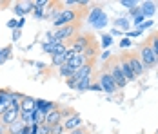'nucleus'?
I'll list each match as a JSON object with an SVG mask.
<instances>
[{
  "label": "nucleus",
  "instance_id": "f257e3e1",
  "mask_svg": "<svg viewBox=\"0 0 158 134\" xmlns=\"http://www.w3.org/2000/svg\"><path fill=\"white\" fill-rule=\"evenodd\" d=\"M78 22V15H77V11L75 9H62L58 15L55 16V26L56 27H65V26H71V24H77Z\"/></svg>",
  "mask_w": 158,
  "mask_h": 134
},
{
  "label": "nucleus",
  "instance_id": "f03ea898",
  "mask_svg": "<svg viewBox=\"0 0 158 134\" xmlns=\"http://www.w3.org/2000/svg\"><path fill=\"white\" fill-rule=\"evenodd\" d=\"M138 56H140V60H142V63L145 67H155L158 63L156 55L153 53V49H151V45L147 44V40L138 47Z\"/></svg>",
  "mask_w": 158,
  "mask_h": 134
},
{
  "label": "nucleus",
  "instance_id": "7ed1b4c3",
  "mask_svg": "<svg viewBox=\"0 0 158 134\" xmlns=\"http://www.w3.org/2000/svg\"><path fill=\"white\" fill-rule=\"evenodd\" d=\"M95 40H93V36L91 35H77L73 40H71V51H75L77 55H84V51L89 47V45L93 44Z\"/></svg>",
  "mask_w": 158,
  "mask_h": 134
},
{
  "label": "nucleus",
  "instance_id": "20e7f679",
  "mask_svg": "<svg viewBox=\"0 0 158 134\" xmlns=\"http://www.w3.org/2000/svg\"><path fill=\"white\" fill-rule=\"evenodd\" d=\"M106 69L111 73V76H113V80H114V83H116V87L118 89H124L127 85V80L124 78V75H122V71H120V65H118V60H111L109 63L106 65Z\"/></svg>",
  "mask_w": 158,
  "mask_h": 134
},
{
  "label": "nucleus",
  "instance_id": "39448f33",
  "mask_svg": "<svg viewBox=\"0 0 158 134\" xmlns=\"http://www.w3.org/2000/svg\"><path fill=\"white\" fill-rule=\"evenodd\" d=\"M98 83L102 85V91H106L107 94H116V91H118L114 80H113V76H111V73L106 67H104V71L98 75Z\"/></svg>",
  "mask_w": 158,
  "mask_h": 134
},
{
  "label": "nucleus",
  "instance_id": "423d86ee",
  "mask_svg": "<svg viewBox=\"0 0 158 134\" xmlns=\"http://www.w3.org/2000/svg\"><path fill=\"white\" fill-rule=\"evenodd\" d=\"M118 65H120V71H122V75H124V78H126L127 82L136 80V75H135V71H133V67H131V62H129V53H122V55H120Z\"/></svg>",
  "mask_w": 158,
  "mask_h": 134
},
{
  "label": "nucleus",
  "instance_id": "0eeeda50",
  "mask_svg": "<svg viewBox=\"0 0 158 134\" xmlns=\"http://www.w3.org/2000/svg\"><path fill=\"white\" fill-rule=\"evenodd\" d=\"M77 29H78V24H71V26H65V27H62V29H58L53 36H55L58 42L65 44L67 40H73V38L77 36Z\"/></svg>",
  "mask_w": 158,
  "mask_h": 134
},
{
  "label": "nucleus",
  "instance_id": "6e6552de",
  "mask_svg": "<svg viewBox=\"0 0 158 134\" xmlns=\"http://www.w3.org/2000/svg\"><path fill=\"white\" fill-rule=\"evenodd\" d=\"M62 123H64V129H65V131L73 132V131L80 129V125H82V118H80L78 112H71V114L62 121Z\"/></svg>",
  "mask_w": 158,
  "mask_h": 134
},
{
  "label": "nucleus",
  "instance_id": "1a4fd4ad",
  "mask_svg": "<svg viewBox=\"0 0 158 134\" xmlns=\"http://www.w3.org/2000/svg\"><path fill=\"white\" fill-rule=\"evenodd\" d=\"M129 62H131V67H133V71H135L136 78L142 76L143 71H145V65L142 63V60H140V56H138V53H129Z\"/></svg>",
  "mask_w": 158,
  "mask_h": 134
},
{
  "label": "nucleus",
  "instance_id": "9d476101",
  "mask_svg": "<svg viewBox=\"0 0 158 134\" xmlns=\"http://www.w3.org/2000/svg\"><path fill=\"white\" fill-rule=\"evenodd\" d=\"M20 120V111L16 109H7L4 116H0V121H2V127H9L11 123H15Z\"/></svg>",
  "mask_w": 158,
  "mask_h": 134
},
{
  "label": "nucleus",
  "instance_id": "9b49d317",
  "mask_svg": "<svg viewBox=\"0 0 158 134\" xmlns=\"http://www.w3.org/2000/svg\"><path fill=\"white\" fill-rule=\"evenodd\" d=\"M36 111V100L31 98V96H24L22 102H20V112H29L33 114Z\"/></svg>",
  "mask_w": 158,
  "mask_h": 134
},
{
  "label": "nucleus",
  "instance_id": "f8f14e48",
  "mask_svg": "<svg viewBox=\"0 0 158 134\" xmlns=\"http://www.w3.org/2000/svg\"><path fill=\"white\" fill-rule=\"evenodd\" d=\"M140 9H142V15L143 16H153V15H155V11H156V7H155V4H153V2H143Z\"/></svg>",
  "mask_w": 158,
  "mask_h": 134
},
{
  "label": "nucleus",
  "instance_id": "ddd939ff",
  "mask_svg": "<svg viewBox=\"0 0 158 134\" xmlns=\"http://www.w3.org/2000/svg\"><path fill=\"white\" fill-rule=\"evenodd\" d=\"M24 127H26V123H22V121L18 120V121H15V123H11V125L7 127V132H9V134H22V131H24Z\"/></svg>",
  "mask_w": 158,
  "mask_h": 134
},
{
  "label": "nucleus",
  "instance_id": "4468645a",
  "mask_svg": "<svg viewBox=\"0 0 158 134\" xmlns=\"http://www.w3.org/2000/svg\"><path fill=\"white\" fill-rule=\"evenodd\" d=\"M96 51H98V45H96V42H93V44L89 45L85 51H84V56L87 58V62H93V58H95Z\"/></svg>",
  "mask_w": 158,
  "mask_h": 134
},
{
  "label": "nucleus",
  "instance_id": "2eb2a0df",
  "mask_svg": "<svg viewBox=\"0 0 158 134\" xmlns=\"http://www.w3.org/2000/svg\"><path fill=\"white\" fill-rule=\"evenodd\" d=\"M147 44L151 45L153 53L156 55V58H158V33H155V35H151V36L147 38Z\"/></svg>",
  "mask_w": 158,
  "mask_h": 134
},
{
  "label": "nucleus",
  "instance_id": "dca6fc26",
  "mask_svg": "<svg viewBox=\"0 0 158 134\" xmlns=\"http://www.w3.org/2000/svg\"><path fill=\"white\" fill-rule=\"evenodd\" d=\"M91 76H87V78H82L78 82V85H77V91H89V87H91Z\"/></svg>",
  "mask_w": 158,
  "mask_h": 134
},
{
  "label": "nucleus",
  "instance_id": "f3484780",
  "mask_svg": "<svg viewBox=\"0 0 158 134\" xmlns=\"http://www.w3.org/2000/svg\"><path fill=\"white\" fill-rule=\"evenodd\" d=\"M102 15H104V11H102V7H98V6H96L95 9H93V13L89 15V22H91V24L95 26V22H96V20H98V18H100Z\"/></svg>",
  "mask_w": 158,
  "mask_h": 134
},
{
  "label": "nucleus",
  "instance_id": "a211bd4d",
  "mask_svg": "<svg viewBox=\"0 0 158 134\" xmlns=\"http://www.w3.org/2000/svg\"><path fill=\"white\" fill-rule=\"evenodd\" d=\"M51 58H53V65H58V67H62L64 63H65V55H53Z\"/></svg>",
  "mask_w": 158,
  "mask_h": 134
},
{
  "label": "nucleus",
  "instance_id": "6ab92c4d",
  "mask_svg": "<svg viewBox=\"0 0 158 134\" xmlns=\"http://www.w3.org/2000/svg\"><path fill=\"white\" fill-rule=\"evenodd\" d=\"M114 26L116 27H122V29H127L129 27V20L127 18H118V20H114Z\"/></svg>",
  "mask_w": 158,
  "mask_h": 134
},
{
  "label": "nucleus",
  "instance_id": "aec40b11",
  "mask_svg": "<svg viewBox=\"0 0 158 134\" xmlns=\"http://www.w3.org/2000/svg\"><path fill=\"white\" fill-rule=\"evenodd\" d=\"M65 129H64V123H58V125H53L51 127V134H62Z\"/></svg>",
  "mask_w": 158,
  "mask_h": 134
},
{
  "label": "nucleus",
  "instance_id": "412c9836",
  "mask_svg": "<svg viewBox=\"0 0 158 134\" xmlns=\"http://www.w3.org/2000/svg\"><path fill=\"white\" fill-rule=\"evenodd\" d=\"M9 53H11V45H7V47H4V49H2V60H0V63H4V62L7 60Z\"/></svg>",
  "mask_w": 158,
  "mask_h": 134
},
{
  "label": "nucleus",
  "instance_id": "4be33fe9",
  "mask_svg": "<svg viewBox=\"0 0 158 134\" xmlns=\"http://www.w3.org/2000/svg\"><path fill=\"white\" fill-rule=\"evenodd\" d=\"M38 134H51V127H49V125H46V123L38 125Z\"/></svg>",
  "mask_w": 158,
  "mask_h": 134
},
{
  "label": "nucleus",
  "instance_id": "5701e85b",
  "mask_svg": "<svg viewBox=\"0 0 158 134\" xmlns=\"http://www.w3.org/2000/svg\"><path fill=\"white\" fill-rule=\"evenodd\" d=\"M15 13L20 16V18H24V15H26V13H24V9H22V4H20V2H16V4H15Z\"/></svg>",
  "mask_w": 158,
  "mask_h": 134
},
{
  "label": "nucleus",
  "instance_id": "b1692460",
  "mask_svg": "<svg viewBox=\"0 0 158 134\" xmlns=\"http://www.w3.org/2000/svg\"><path fill=\"white\" fill-rule=\"evenodd\" d=\"M122 6L127 9H133V7H136V2L135 0H122Z\"/></svg>",
  "mask_w": 158,
  "mask_h": 134
},
{
  "label": "nucleus",
  "instance_id": "393cba45",
  "mask_svg": "<svg viewBox=\"0 0 158 134\" xmlns=\"http://www.w3.org/2000/svg\"><path fill=\"white\" fill-rule=\"evenodd\" d=\"M111 42H113L111 35H104V36H102V45H104V47H109Z\"/></svg>",
  "mask_w": 158,
  "mask_h": 134
},
{
  "label": "nucleus",
  "instance_id": "a878e982",
  "mask_svg": "<svg viewBox=\"0 0 158 134\" xmlns=\"http://www.w3.org/2000/svg\"><path fill=\"white\" fill-rule=\"evenodd\" d=\"M9 105H11V104H7V102H2V100H0V116H4V114H6V111L9 109Z\"/></svg>",
  "mask_w": 158,
  "mask_h": 134
},
{
  "label": "nucleus",
  "instance_id": "bb28decb",
  "mask_svg": "<svg viewBox=\"0 0 158 134\" xmlns=\"http://www.w3.org/2000/svg\"><path fill=\"white\" fill-rule=\"evenodd\" d=\"M53 49H55V45L49 44V42L42 45V51H44V53H49V55H53Z\"/></svg>",
  "mask_w": 158,
  "mask_h": 134
},
{
  "label": "nucleus",
  "instance_id": "cd10ccee",
  "mask_svg": "<svg viewBox=\"0 0 158 134\" xmlns=\"http://www.w3.org/2000/svg\"><path fill=\"white\" fill-rule=\"evenodd\" d=\"M104 26H106V15H102V16H100V18L95 22V27H104Z\"/></svg>",
  "mask_w": 158,
  "mask_h": 134
},
{
  "label": "nucleus",
  "instance_id": "c85d7f7f",
  "mask_svg": "<svg viewBox=\"0 0 158 134\" xmlns=\"http://www.w3.org/2000/svg\"><path fill=\"white\" fill-rule=\"evenodd\" d=\"M7 27H9V29H18V20L11 18V20L7 22Z\"/></svg>",
  "mask_w": 158,
  "mask_h": 134
},
{
  "label": "nucleus",
  "instance_id": "c756f323",
  "mask_svg": "<svg viewBox=\"0 0 158 134\" xmlns=\"http://www.w3.org/2000/svg\"><path fill=\"white\" fill-rule=\"evenodd\" d=\"M151 26H153V20H147V22H143L142 26H138V29L143 31V29H147V27H151Z\"/></svg>",
  "mask_w": 158,
  "mask_h": 134
},
{
  "label": "nucleus",
  "instance_id": "7c9ffc66",
  "mask_svg": "<svg viewBox=\"0 0 158 134\" xmlns=\"http://www.w3.org/2000/svg\"><path fill=\"white\" fill-rule=\"evenodd\" d=\"M143 18H145L143 15H138L136 18H135V22H133V24H136V26H142V24H143Z\"/></svg>",
  "mask_w": 158,
  "mask_h": 134
},
{
  "label": "nucleus",
  "instance_id": "2f4dec72",
  "mask_svg": "<svg viewBox=\"0 0 158 134\" xmlns=\"http://www.w3.org/2000/svg\"><path fill=\"white\" fill-rule=\"evenodd\" d=\"M89 91H102V85H100L98 82H95V83H91V87H89Z\"/></svg>",
  "mask_w": 158,
  "mask_h": 134
},
{
  "label": "nucleus",
  "instance_id": "473e14b6",
  "mask_svg": "<svg viewBox=\"0 0 158 134\" xmlns=\"http://www.w3.org/2000/svg\"><path fill=\"white\" fill-rule=\"evenodd\" d=\"M129 44H131V42H129V38H124V40L120 42V47H127Z\"/></svg>",
  "mask_w": 158,
  "mask_h": 134
},
{
  "label": "nucleus",
  "instance_id": "72a5a7b5",
  "mask_svg": "<svg viewBox=\"0 0 158 134\" xmlns=\"http://www.w3.org/2000/svg\"><path fill=\"white\" fill-rule=\"evenodd\" d=\"M20 38V29H15V33H13V40H18Z\"/></svg>",
  "mask_w": 158,
  "mask_h": 134
},
{
  "label": "nucleus",
  "instance_id": "f704fd0d",
  "mask_svg": "<svg viewBox=\"0 0 158 134\" xmlns=\"http://www.w3.org/2000/svg\"><path fill=\"white\" fill-rule=\"evenodd\" d=\"M111 56V53L109 51H104V53H102V60H107Z\"/></svg>",
  "mask_w": 158,
  "mask_h": 134
},
{
  "label": "nucleus",
  "instance_id": "c9c22d12",
  "mask_svg": "<svg viewBox=\"0 0 158 134\" xmlns=\"http://www.w3.org/2000/svg\"><path fill=\"white\" fill-rule=\"evenodd\" d=\"M140 33H142V31H140V29H136L135 33H127V36H138Z\"/></svg>",
  "mask_w": 158,
  "mask_h": 134
},
{
  "label": "nucleus",
  "instance_id": "e433bc0d",
  "mask_svg": "<svg viewBox=\"0 0 158 134\" xmlns=\"http://www.w3.org/2000/svg\"><path fill=\"white\" fill-rule=\"evenodd\" d=\"M2 132H4V129H2V125H0V134H2Z\"/></svg>",
  "mask_w": 158,
  "mask_h": 134
},
{
  "label": "nucleus",
  "instance_id": "4c0bfd02",
  "mask_svg": "<svg viewBox=\"0 0 158 134\" xmlns=\"http://www.w3.org/2000/svg\"><path fill=\"white\" fill-rule=\"evenodd\" d=\"M0 60H2V49H0Z\"/></svg>",
  "mask_w": 158,
  "mask_h": 134
},
{
  "label": "nucleus",
  "instance_id": "58836bf2",
  "mask_svg": "<svg viewBox=\"0 0 158 134\" xmlns=\"http://www.w3.org/2000/svg\"><path fill=\"white\" fill-rule=\"evenodd\" d=\"M0 9H2V4H0Z\"/></svg>",
  "mask_w": 158,
  "mask_h": 134
},
{
  "label": "nucleus",
  "instance_id": "ea45409f",
  "mask_svg": "<svg viewBox=\"0 0 158 134\" xmlns=\"http://www.w3.org/2000/svg\"><path fill=\"white\" fill-rule=\"evenodd\" d=\"M156 134H158V131H156Z\"/></svg>",
  "mask_w": 158,
  "mask_h": 134
}]
</instances>
